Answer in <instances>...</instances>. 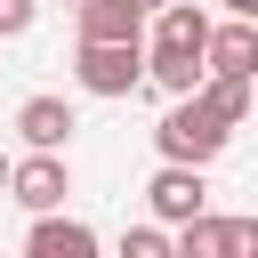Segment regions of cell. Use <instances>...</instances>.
I'll return each instance as SVG.
<instances>
[{
  "mask_svg": "<svg viewBox=\"0 0 258 258\" xmlns=\"http://www.w3.org/2000/svg\"><path fill=\"white\" fill-rule=\"evenodd\" d=\"M226 137H234V129H226V121H218L202 97H177V105L153 121V145H161V161H194V169H210V161L226 153Z\"/></svg>",
  "mask_w": 258,
  "mask_h": 258,
  "instance_id": "obj_1",
  "label": "cell"
},
{
  "mask_svg": "<svg viewBox=\"0 0 258 258\" xmlns=\"http://www.w3.org/2000/svg\"><path fill=\"white\" fill-rule=\"evenodd\" d=\"M73 81H81L89 97H129V89H145V40H81Z\"/></svg>",
  "mask_w": 258,
  "mask_h": 258,
  "instance_id": "obj_2",
  "label": "cell"
},
{
  "mask_svg": "<svg viewBox=\"0 0 258 258\" xmlns=\"http://www.w3.org/2000/svg\"><path fill=\"white\" fill-rule=\"evenodd\" d=\"M64 194H73V169H64V153H24V161H8V202H24L32 218L64 210Z\"/></svg>",
  "mask_w": 258,
  "mask_h": 258,
  "instance_id": "obj_3",
  "label": "cell"
},
{
  "mask_svg": "<svg viewBox=\"0 0 258 258\" xmlns=\"http://www.w3.org/2000/svg\"><path fill=\"white\" fill-rule=\"evenodd\" d=\"M145 202H153V218H161V226H185V218H202V210H210V185H202V169H194V161H161V169H153V185H145Z\"/></svg>",
  "mask_w": 258,
  "mask_h": 258,
  "instance_id": "obj_4",
  "label": "cell"
},
{
  "mask_svg": "<svg viewBox=\"0 0 258 258\" xmlns=\"http://www.w3.org/2000/svg\"><path fill=\"white\" fill-rule=\"evenodd\" d=\"M73 129H81V121H73L64 97H24V105H16V137H24L32 153H64Z\"/></svg>",
  "mask_w": 258,
  "mask_h": 258,
  "instance_id": "obj_5",
  "label": "cell"
},
{
  "mask_svg": "<svg viewBox=\"0 0 258 258\" xmlns=\"http://www.w3.org/2000/svg\"><path fill=\"white\" fill-rule=\"evenodd\" d=\"M145 48H185V56H202V48H210V8H202V0L153 8V40H145Z\"/></svg>",
  "mask_w": 258,
  "mask_h": 258,
  "instance_id": "obj_6",
  "label": "cell"
},
{
  "mask_svg": "<svg viewBox=\"0 0 258 258\" xmlns=\"http://www.w3.org/2000/svg\"><path fill=\"white\" fill-rule=\"evenodd\" d=\"M210 73H234V81H258V24H210V48H202Z\"/></svg>",
  "mask_w": 258,
  "mask_h": 258,
  "instance_id": "obj_7",
  "label": "cell"
},
{
  "mask_svg": "<svg viewBox=\"0 0 258 258\" xmlns=\"http://www.w3.org/2000/svg\"><path fill=\"white\" fill-rule=\"evenodd\" d=\"M24 258H97V234L81 226V218H32V234H24Z\"/></svg>",
  "mask_w": 258,
  "mask_h": 258,
  "instance_id": "obj_8",
  "label": "cell"
},
{
  "mask_svg": "<svg viewBox=\"0 0 258 258\" xmlns=\"http://www.w3.org/2000/svg\"><path fill=\"white\" fill-rule=\"evenodd\" d=\"M169 258H234V218H218V210L185 218L177 242H169Z\"/></svg>",
  "mask_w": 258,
  "mask_h": 258,
  "instance_id": "obj_9",
  "label": "cell"
},
{
  "mask_svg": "<svg viewBox=\"0 0 258 258\" xmlns=\"http://www.w3.org/2000/svg\"><path fill=\"white\" fill-rule=\"evenodd\" d=\"M202 73H210V64H202V56H185V48H145V81H153L161 97H194V89H202Z\"/></svg>",
  "mask_w": 258,
  "mask_h": 258,
  "instance_id": "obj_10",
  "label": "cell"
},
{
  "mask_svg": "<svg viewBox=\"0 0 258 258\" xmlns=\"http://www.w3.org/2000/svg\"><path fill=\"white\" fill-rule=\"evenodd\" d=\"M81 40H145V16L129 0H81Z\"/></svg>",
  "mask_w": 258,
  "mask_h": 258,
  "instance_id": "obj_11",
  "label": "cell"
},
{
  "mask_svg": "<svg viewBox=\"0 0 258 258\" xmlns=\"http://www.w3.org/2000/svg\"><path fill=\"white\" fill-rule=\"evenodd\" d=\"M250 89H258V81H234V73H202V89H194V97H202V105H210L226 129H242V121H250Z\"/></svg>",
  "mask_w": 258,
  "mask_h": 258,
  "instance_id": "obj_12",
  "label": "cell"
},
{
  "mask_svg": "<svg viewBox=\"0 0 258 258\" xmlns=\"http://www.w3.org/2000/svg\"><path fill=\"white\" fill-rule=\"evenodd\" d=\"M121 258H169V234L161 226H129L121 234Z\"/></svg>",
  "mask_w": 258,
  "mask_h": 258,
  "instance_id": "obj_13",
  "label": "cell"
},
{
  "mask_svg": "<svg viewBox=\"0 0 258 258\" xmlns=\"http://www.w3.org/2000/svg\"><path fill=\"white\" fill-rule=\"evenodd\" d=\"M32 16H40V0H0V40L32 32Z\"/></svg>",
  "mask_w": 258,
  "mask_h": 258,
  "instance_id": "obj_14",
  "label": "cell"
},
{
  "mask_svg": "<svg viewBox=\"0 0 258 258\" xmlns=\"http://www.w3.org/2000/svg\"><path fill=\"white\" fill-rule=\"evenodd\" d=\"M234 258H258V210H250V218H234Z\"/></svg>",
  "mask_w": 258,
  "mask_h": 258,
  "instance_id": "obj_15",
  "label": "cell"
},
{
  "mask_svg": "<svg viewBox=\"0 0 258 258\" xmlns=\"http://www.w3.org/2000/svg\"><path fill=\"white\" fill-rule=\"evenodd\" d=\"M226 16H242V24H258V0H226Z\"/></svg>",
  "mask_w": 258,
  "mask_h": 258,
  "instance_id": "obj_16",
  "label": "cell"
},
{
  "mask_svg": "<svg viewBox=\"0 0 258 258\" xmlns=\"http://www.w3.org/2000/svg\"><path fill=\"white\" fill-rule=\"evenodd\" d=\"M129 8H137V16H153V8H169V0H129Z\"/></svg>",
  "mask_w": 258,
  "mask_h": 258,
  "instance_id": "obj_17",
  "label": "cell"
},
{
  "mask_svg": "<svg viewBox=\"0 0 258 258\" xmlns=\"http://www.w3.org/2000/svg\"><path fill=\"white\" fill-rule=\"evenodd\" d=\"M0 185H8V153H0Z\"/></svg>",
  "mask_w": 258,
  "mask_h": 258,
  "instance_id": "obj_18",
  "label": "cell"
},
{
  "mask_svg": "<svg viewBox=\"0 0 258 258\" xmlns=\"http://www.w3.org/2000/svg\"><path fill=\"white\" fill-rule=\"evenodd\" d=\"M73 8H81V0H73Z\"/></svg>",
  "mask_w": 258,
  "mask_h": 258,
  "instance_id": "obj_19",
  "label": "cell"
}]
</instances>
